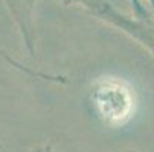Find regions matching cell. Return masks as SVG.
Masks as SVG:
<instances>
[{
  "label": "cell",
  "mask_w": 154,
  "mask_h": 152,
  "mask_svg": "<svg viewBox=\"0 0 154 152\" xmlns=\"http://www.w3.org/2000/svg\"><path fill=\"white\" fill-rule=\"evenodd\" d=\"M85 12L102 23L116 28L154 56V15L149 11L143 15H128L115 8L108 0H99L87 8Z\"/></svg>",
  "instance_id": "cell-1"
},
{
  "label": "cell",
  "mask_w": 154,
  "mask_h": 152,
  "mask_svg": "<svg viewBox=\"0 0 154 152\" xmlns=\"http://www.w3.org/2000/svg\"><path fill=\"white\" fill-rule=\"evenodd\" d=\"M95 113L107 123H122L133 111V96L118 81H101L92 91Z\"/></svg>",
  "instance_id": "cell-2"
},
{
  "label": "cell",
  "mask_w": 154,
  "mask_h": 152,
  "mask_svg": "<svg viewBox=\"0 0 154 152\" xmlns=\"http://www.w3.org/2000/svg\"><path fill=\"white\" fill-rule=\"evenodd\" d=\"M6 3L17 29L21 35V40L25 43V47L29 56L35 55V25L34 15L35 8L40 0H3Z\"/></svg>",
  "instance_id": "cell-3"
},
{
  "label": "cell",
  "mask_w": 154,
  "mask_h": 152,
  "mask_svg": "<svg viewBox=\"0 0 154 152\" xmlns=\"http://www.w3.org/2000/svg\"><path fill=\"white\" fill-rule=\"evenodd\" d=\"M57 2H60L66 6H78V8L85 11L89 6H92L93 3L99 2V0H57ZM128 2L133 6V15H143L148 12V9L143 5V0H128ZM146 3L149 5L151 14L154 15V0H146Z\"/></svg>",
  "instance_id": "cell-4"
},
{
  "label": "cell",
  "mask_w": 154,
  "mask_h": 152,
  "mask_svg": "<svg viewBox=\"0 0 154 152\" xmlns=\"http://www.w3.org/2000/svg\"><path fill=\"white\" fill-rule=\"evenodd\" d=\"M31 152H46V145H43V146H38V148L32 149Z\"/></svg>",
  "instance_id": "cell-5"
},
{
  "label": "cell",
  "mask_w": 154,
  "mask_h": 152,
  "mask_svg": "<svg viewBox=\"0 0 154 152\" xmlns=\"http://www.w3.org/2000/svg\"><path fill=\"white\" fill-rule=\"evenodd\" d=\"M46 152H54V149H52V145H51V143H48V145H46Z\"/></svg>",
  "instance_id": "cell-6"
},
{
  "label": "cell",
  "mask_w": 154,
  "mask_h": 152,
  "mask_svg": "<svg viewBox=\"0 0 154 152\" xmlns=\"http://www.w3.org/2000/svg\"><path fill=\"white\" fill-rule=\"evenodd\" d=\"M121 152H139V151H133V149H130V151H121Z\"/></svg>",
  "instance_id": "cell-7"
}]
</instances>
